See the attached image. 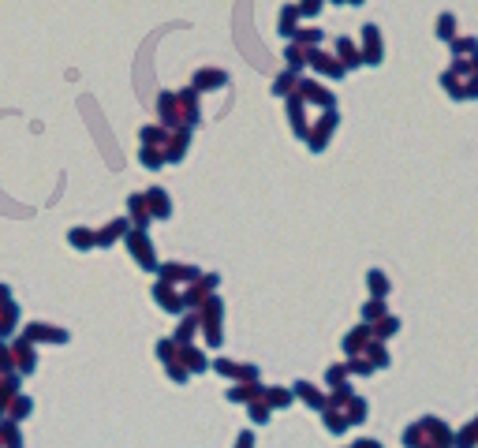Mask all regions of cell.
<instances>
[{
    "label": "cell",
    "mask_w": 478,
    "mask_h": 448,
    "mask_svg": "<svg viewBox=\"0 0 478 448\" xmlns=\"http://www.w3.org/2000/svg\"><path fill=\"white\" fill-rule=\"evenodd\" d=\"M71 240H75V247H86L90 240H94V235H86V232H71Z\"/></svg>",
    "instance_id": "1"
}]
</instances>
